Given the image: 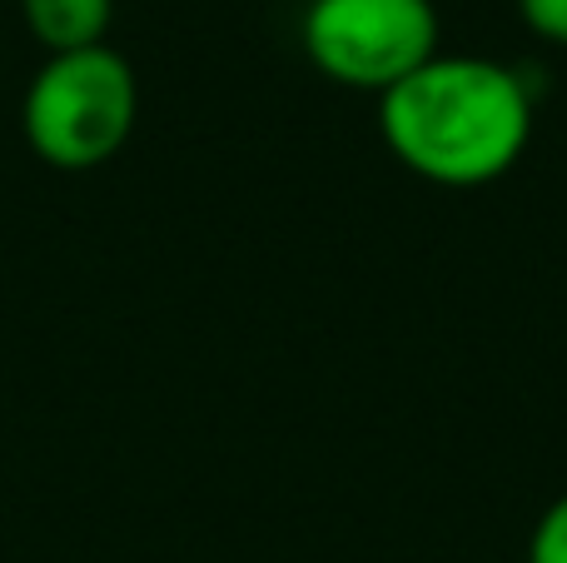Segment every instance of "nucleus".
Wrapping results in <instances>:
<instances>
[{"instance_id":"1","label":"nucleus","mask_w":567,"mask_h":563,"mask_svg":"<svg viewBox=\"0 0 567 563\" xmlns=\"http://www.w3.org/2000/svg\"><path fill=\"white\" fill-rule=\"evenodd\" d=\"M379 130L403 170L429 185L478 190L503 180L533 140V95L488 55H433L379 95Z\"/></svg>"},{"instance_id":"3","label":"nucleus","mask_w":567,"mask_h":563,"mask_svg":"<svg viewBox=\"0 0 567 563\" xmlns=\"http://www.w3.org/2000/svg\"><path fill=\"white\" fill-rule=\"evenodd\" d=\"M299 35L319 75L383 95L439 55V10L433 0H309Z\"/></svg>"},{"instance_id":"5","label":"nucleus","mask_w":567,"mask_h":563,"mask_svg":"<svg viewBox=\"0 0 567 563\" xmlns=\"http://www.w3.org/2000/svg\"><path fill=\"white\" fill-rule=\"evenodd\" d=\"M528 563H567V494L553 499L528 544Z\"/></svg>"},{"instance_id":"6","label":"nucleus","mask_w":567,"mask_h":563,"mask_svg":"<svg viewBox=\"0 0 567 563\" xmlns=\"http://www.w3.org/2000/svg\"><path fill=\"white\" fill-rule=\"evenodd\" d=\"M518 16L553 45H567V0H518Z\"/></svg>"},{"instance_id":"4","label":"nucleus","mask_w":567,"mask_h":563,"mask_svg":"<svg viewBox=\"0 0 567 563\" xmlns=\"http://www.w3.org/2000/svg\"><path fill=\"white\" fill-rule=\"evenodd\" d=\"M20 16L50 55H70V50L105 45L115 0H20Z\"/></svg>"},{"instance_id":"2","label":"nucleus","mask_w":567,"mask_h":563,"mask_svg":"<svg viewBox=\"0 0 567 563\" xmlns=\"http://www.w3.org/2000/svg\"><path fill=\"white\" fill-rule=\"evenodd\" d=\"M140 85L120 50L90 45L70 55H50L30 80L20 125L45 165L100 170L135 135Z\"/></svg>"}]
</instances>
